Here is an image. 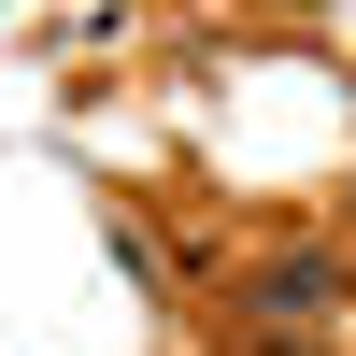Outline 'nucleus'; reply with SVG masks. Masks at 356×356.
<instances>
[{
  "mask_svg": "<svg viewBox=\"0 0 356 356\" xmlns=\"http://www.w3.org/2000/svg\"><path fill=\"white\" fill-rule=\"evenodd\" d=\"M257 300H271V314H314V300H328V257H271V271H257Z\"/></svg>",
  "mask_w": 356,
  "mask_h": 356,
  "instance_id": "nucleus-1",
  "label": "nucleus"
}]
</instances>
